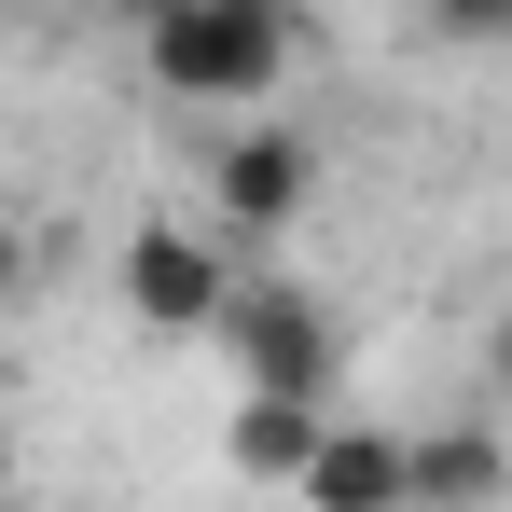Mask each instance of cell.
<instances>
[{"label":"cell","instance_id":"6da1fadb","mask_svg":"<svg viewBox=\"0 0 512 512\" xmlns=\"http://www.w3.org/2000/svg\"><path fill=\"white\" fill-rule=\"evenodd\" d=\"M291 56H305L291 0H180V14L139 28L153 97H194V111H250V97H277V84H291Z\"/></svg>","mask_w":512,"mask_h":512},{"label":"cell","instance_id":"7a4b0ae2","mask_svg":"<svg viewBox=\"0 0 512 512\" xmlns=\"http://www.w3.org/2000/svg\"><path fill=\"white\" fill-rule=\"evenodd\" d=\"M111 277H125V319H139V333H167V346L222 333V319H236V291H250V277H236V236H208L194 208H153V222L125 236Z\"/></svg>","mask_w":512,"mask_h":512},{"label":"cell","instance_id":"3957f363","mask_svg":"<svg viewBox=\"0 0 512 512\" xmlns=\"http://www.w3.org/2000/svg\"><path fill=\"white\" fill-rule=\"evenodd\" d=\"M305 208H319V139L277 125V111H236V125L208 139V208H194V222L250 250V236H291Z\"/></svg>","mask_w":512,"mask_h":512},{"label":"cell","instance_id":"277c9868","mask_svg":"<svg viewBox=\"0 0 512 512\" xmlns=\"http://www.w3.org/2000/svg\"><path fill=\"white\" fill-rule=\"evenodd\" d=\"M222 346H236V374L277 388V402H333V360H346L333 305H319V291H291V277H250V291H236V319H222Z\"/></svg>","mask_w":512,"mask_h":512},{"label":"cell","instance_id":"5b68a950","mask_svg":"<svg viewBox=\"0 0 512 512\" xmlns=\"http://www.w3.org/2000/svg\"><path fill=\"white\" fill-rule=\"evenodd\" d=\"M402 485H416V512H499L512 499V429L499 416L429 429V443H402Z\"/></svg>","mask_w":512,"mask_h":512},{"label":"cell","instance_id":"8992f818","mask_svg":"<svg viewBox=\"0 0 512 512\" xmlns=\"http://www.w3.org/2000/svg\"><path fill=\"white\" fill-rule=\"evenodd\" d=\"M291 499H305V512H416V485H402V429H360V416H333Z\"/></svg>","mask_w":512,"mask_h":512},{"label":"cell","instance_id":"52a82bcc","mask_svg":"<svg viewBox=\"0 0 512 512\" xmlns=\"http://www.w3.org/2000/svg\"><path fill=\"white\" fill-rule=\"evenodd\" d=\"M319 429H333V402H277V388H236V416H222V457H236L250 485H305Z\"/></svg>","mask_w":512,"mask_h":512},{"label":"cell","instance_id":"ba28073f","mask_svg":"<svg viewBox=\"0 0 512 512\" xmlns=\"http://www.w3.org/2000/svg\"><path fill=\"white\" fill-rule=\"evenodd\" d=\"M402 14H429V28H457V42H512V0H402Z\"/></svg>","mask_w":512,"mask_h":512},{"label":"cell","instance_id":"9c48e42d","mask_svg":"<svg viewBox=\"0 0 512 512\" xmlns=\"http://www.w3.org/2000/svg\"><path fill=\"white\" fill-rule=\"evenodd\" d=\"M28 277H42V236H28V208H0V305H28Z\"/></svg>","mask_w":512,"mask_h":512},{"label":"cell","instance_id":"30bf717a","mask_svg":"<svg viewBox=\"0 0 512 512\" xmlns=\"http://www.w3.org/2000/svg\"><path fill=\"white\" fill-rule=\"evenodd\" d=\"M485 416L512 429V305H499V319H485Z\"/></svg>","mask_w":512,"mask_h":512},{"label":"cell","instance_id":"8fae6325","mask_svg":"<svg viewBox=\"0 0 512 512\" xmlns=\"http://www.w3.org/2000/svg\"><path fill=\"white\" fill-rule=\"evenodd\" d=\"M14 471H28V457H14V429H0V499H14Z\"/></svg>","mask_w":512,"mask_h":512},{"label":"cell","instance_id":"7c38bea8","mask_svg":"<svg viewBox=\"0 0 512 512\" xmlns=\"http://www.w3.org/2000/svg\"><path fill=\"white\" fill-rule=\"evenodd\" d=\"M125 14H139V28H153V14H180V0H125Z\"/></svg>","mask_w":512,"mask_h":512}]
</instances>
